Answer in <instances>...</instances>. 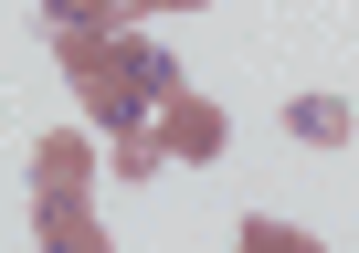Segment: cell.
I'll list each match as a JSON object with an SVG mask.
<instances>
[{
  "label": "cell",
  "mask_w": 359,
  "mask_h": 253,
  "mask_svg": "<svg viewBox=\"0 0 359 253\" xmlns=\"http://www.w3.org/2000/svg\"><path fill=\"white\" fill-rule=\"evenodd\" d=\"M233 253H327L317 232H296V221H275V211H254L243 232H233Z\"/></svg>",
  "instance_id": "cell-7"
},
{
  "label": "cell",
  "mask_w": 359,
  "mask_h": 253,
  "mask_svg": "<svg viewBox=\"0 0 359 253\" xmlns=\"http://www.w3.org/2000/svg\"><path fill=\"white\" fill-rule=\"evenodd\" d=\"M95 169H106V148H95L85 127H53V137L32 148V190H95Z\"/></svg>",
  "instance_id": "cell-4"
},
{
  "label": "cell",
  "mask_w": 359,
  "mask_h": 253,
  "mask_svg": "<svg viewBox=\"0 0 359 253\" xmlns=\"http://www.w3.org/2000/svg\"><path fill=\"white\" fill-rule=\"evenodd\" d=\"M106 158H116V179H158V169H169L158 127H137V137H106Z\"/></svg>",
  "instance_id": "cell-8"
},
{
  "label": "cell",
  "mask_w": 359,
  "mask_h": 253,
  "mask_svg": "<svg viewBox=\"0 0 359 253\" xmlns=\"http://www.w3.org/2000/svg\"><path fill=\"white\" fill-rule=\"evenodd\" d=\"M158 148H169V158H191V169H212V158L233 148V116H222L212 95H191V85H180V95L158 106Z\"/></svg>",
  "instance_id": "cell-2"
},
{
  "label": "cell",
  "mask_w": 359,
  "mask_h": 253,
  "mask_svg": "<svg viewBox=\"0 0 359 253\" xmlns=\"http://www.w3.org/2000/svg\"><path fill=\"white\" fill-rule=\"evenodd\" d=\"M43 22L53 32H137L148 0H43Z\"/></svg>",
  "instance_id": "cell-5"
},
{
  "label": "cell",
  "mask_w": 359,
  "mask_h": 253,
  "mask_svg": "<svg viewBox=\"0 0 359 253\" xmlns=\"http://www.w3.org/2000/svg\"><path fill=\"white\" fill-rule=\"evenodd\" d=\"M148 11H212V0H148Z\"/></svg>",
  "instance_id": "cell-9"
},
{
  "label": "cell",
  "mask_w": 359,
  "mask_h": 253,
  "mask_svg": "<svg viewBox=\"0 0 359 253\" xmlns=\"http://www.w3.org/2000/svg\"><path fill=\"white\" fill-rule=\"evenodd\" d=\"M348 127H359L348 95H296L285 106V137H306V148H348Z\"/></svg>",
  "instance_id": "cell-6"
},
{
  "label": "cell",
  "mask_w": 359,
  "mask_h": 253,
  "mask_svg": "<svg viewBox=\"0 0 359 253\" xmlns=\"http://www.w3.org/2000/svg\"><path fill=\"white\" fill-rule=\"evenodd\" d=\"M32 221H43V253H116V232L95 221V200H85V190H43V200H32Z\"/></svg>",
  "instance_id": "cell-3"
},
{
  "label": "cell",
  "mask_w": 359,
  "mask_h": 253,
  "mask_svg": "<svg viewBox=\"0 0 359 253\" xmlns=\"http://www.w3.org/2000/svg\"><path fill=\"white\" fill-rule=\"evenodd\" d=\"M53 53H64V85H74L85 127H106V137L158 127V106L180 95L169 43H137V32H53Z\"/></svg>",
  "instance_id": "cell-1"
}]
</instances>
